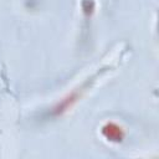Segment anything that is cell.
I'll return each mask as SVG.
<instances>
[{
    "mask_svg": "<svg viewBox=\"0 0 159 159\" xmlns=\"http://www.w3.org/2000/svg\"><path fill=\"white\" fill-rule=\"evenodd\" d=\"M103 134L106 135L107 139L113 140V142H119L123 138V130L120 127H118L114 123H108L107 125L103 127Z\"/></svg>",
    "mask_w": 159,
    "mask_h": 159,
    "instance_id": "cell-1",
    "label": "cell"
}]
</instances>
